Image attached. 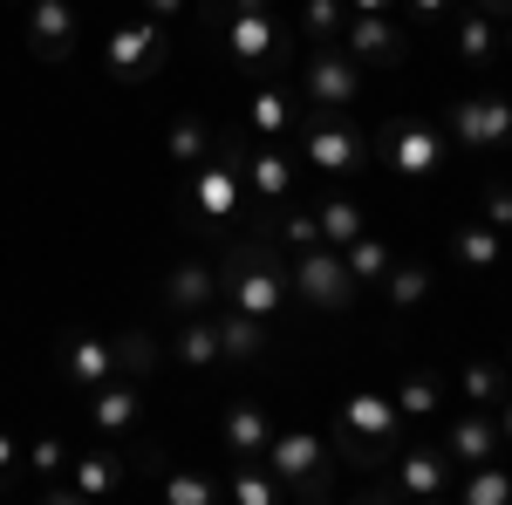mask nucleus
<instances>
[{
  "instance_id": "nucleus-1",
  "label": "nucleus",
  "mask_w": 512,
  "mask_h": 505,
  "mask_svg": "<svg viewBox=\"0 0 512 505\" xmlns=\"http://www.w3.org/2000/svg\"><path fill=\"white\" fill-rule=\"evenodd\" d=\"M205 21H212V41L226 55V69L239 76L274 82L287 76V28L274 21V0H205Z\"/></svg>"
},
{
  "instance_id": "nucleus-2",
  "label": "nucleus",
  "mask_w": 512,
  "mask_h": 505,
  "mask_svg": "<svg viewBox=\"0 0 512 505\" xmlns=\"http://www.w3.org/2000/svg\"><path fill=\"white\" fill-rule=\"evenodd\" d=\"M287 253H280V239L260 226V233H246L219 260V301L239 314H260V321H274L280 308H287Z\"/></svg>"
},
{
  "instance_id": "nucleus-3",
  "label": "nucleus",
  "mask_w": 512,
  "mask_h": 505,
  "mask_svg": "<svg viewBox=\"0 0 512 505\" xmlns=\"http://www.w3.org/2000/svg\"><path fill=\"white\" fill-rule=\"evenodd\" d=\"M328 444H335L349 465H362V471L390 465L396 451H403V410H396V396L355 389L349 403L335 410V430H328Z\"/></svg>"
},
{
  "instance_id": "nucleus-4",
  "label": "nucleus",
  "mask_w": 512,
  "mask_h": 505,
  "mask_svg": "<svg viewBox=\"0 0 512 505\" xmlns=\"http://www.w3.org/2000/svg\"><path fill=\"white\" fill-rule=\"evenodd\" d=\"M294 137H301V157L315 164L328 185H349V178H362L369 171V130L362 123H349V110H308V117L294 123Z\"/></svg>"
},
{
  "instance_id": "nucleus-5",
  "label": "nucleus",
  "mask_w": 512,
  "mask_h": 505,
  "mask_svg": "<svg viewBox=\"0 0 512 505\" xmlns=\"http://www.w3.org/2000/svg\"><path fill=\"white\" fill-rule=\"evenodd\" d=\"M267 471L280 478V492L287 499H328L335 492V465H328V437L321 430H308V424H287V430H274L267 437Z\"/></svg>"
},
{
  "instance_id": "nucleus-6",
  "label": "nucleus",
  "mask_w": 512,
  "mask_h": 505,
  "mask_svg": "<svg viewBox=\"0 0 512 505\" xmlns=\"http://www.w3.org/2000/svg\"><path fill=\"white\" fill-rule=\"evenodd\" d=\"M287 287L308 301L315 314H349L355 308V273L335 246H308V253H287Z\"/></svg>"
},
{
  "instance_id": "nucleus-7",
  "label": "nucleus",
  "mask_w": 512,
  "mask_h": 505,
  "mask_svg": "<svg viewBox=\"0 0 512 505\" xmlns=\"http://www.w3.org/2000/svg\"><path fill=\"white\" fill-rule=\"evenodd\" d=\"M239 151H246V137H219V151L205 157L198 171H185L192 185V212L205 219V226H233L239 212V192H246V171H239Z\"/></svg>"
},
{
  "instance_id": "nucleus-8",
  "label": "nucleus",
  "mask_w": 512,
  "mask_h": 505,
  "mask_svg": "<svg viewBox=\"0 0 512 505\" xmlns=\"http://www.w3.org/2000/svg\"><path fill=\"white\" fill-rule=\"evenodd\" d=\"M444 130L437 123H417V117H396L383 123V137L369 144V151L383 157V171L390 178H403V185H424V178H437V164H444Z\"/></svg>"
},
{
  "instance_id": "nucleus-9",
  "label": "nucleus",
  "mask_w": 512,
  "mask_h": 505,
  "mask_svg": "<svg viewBox=\"0 0 512 505\" xmlns=\"http://www.w3.org/2000/svg\"><path fill=\"white\" fill-rule=\"evenodd\" d=\"M444 137L465 144V151H499V144H512V96L506 89H472V96H458L451 117H444Z\"/></svg>"
},
{
  "instance_id": "nucleus-10",
  "label": "nucleus",
  "mask_w": 512,
  "mask_h": 505,
  "mask_svg": "<svg viewBox=\"0 0 512 505\" xmlns=\"http://www.w3.org/2000/svg\"><path fill=\"white\" fill-rule=\"evenodd\" d=\"M164 55H171V41H164V21H151V14L110 28V41H103V69L117 82H151L164 69Z\"/></svg>"
},
{
  "instance_id": "nucleus-11",
  "label": "nucleus",
  "mask_w": 512,
  "mask_h": 505,
  "mask_svg": "<svg viewBox=\"0 0 512 505\" xmlns=\"http://www.w3.org/2000/svg\"><path fill=\"white\" fill-rule=\"evenodd\" d=\"M301 96L315 110H355L362 103V62H355L349 48L321 41L315 55H308V69H301Z\"/></svg>"
},
{
  "instance_id": "nucleus-12",
  "label": "nucleus",
  "mask_w": 512,
  "mask_h": 505,
  "mask_svg": "<svg viewBox=\"0 0 512 505\" xmlns=\"http://www.w3.org/2000/svg\"><path fill=\"white\" fill-rule=\"evenodd\" d=\"M390 485H376L383 499H396V505H417V499H444L451 492V458H444V444H403L390 458Z\"/></svg>"
},
{
  "instance_id": "nucleus-13",
  "label": "nucleus",
  "mask_w": 512,
  "mask_h": 505,
  "mask_svg": "<svg viewBox=\"0 0 512 505\" xmlns=\"http://www.w3.org/2000/svg\"><path fill=\"white\" fill-rule=\"evenodd\" d=\"M21 35H28V55H35V62H69V55H76V35H82L76 0H28Z\"/></svg>"
},
{
  "instance_id": "nucleus-14",
  "label": "nucleus",
  "mask_w": 512,
  "mask_h": 505,
  "mask_svg": "<svg viewBox=\"0 0 512 505\" xmlns=\"http://www.w3.org/2000/svg\"><path fill=\"white\" fill-rule=\"evenodd\" d=\"M117 376V342H103V335H62L55 342V383L89 396V389H103Z\"/></svg>"
},
{
  "instance_id": "nucleus-15",
  "label": "nucleus",
  "mask_w": 512,
  "mask_h": 505,
  "mask_svg": "<svg viewBox=\"0 0 512 505\" xmlns=\"http://www.w3.org/2000/svg\"><path fill=\"white\" fill-rule=\"evenodd\" d=\"M499 451H506V444H499V417H492V410H472V403H465V410L444 424V458H451L458 471L492 465Z\"/></svg>"
},
{
  "instance_id": "nucleus-16",
  "label": "nucleus",
  "mask_w": 512,
  "mask_h": 505,
  "mask_svg": "<svg viewBox=\"0 0 512 505\" xmlns=\"http://www.w3.org/2000/svg\"><path fill=\"white\" fill-rule=\"evenodd\" d=\"M342 41H349V55L362 69H396L410 55V41H403V28H396L390 14H349L342 21Z\"/></svg>"
},
{
  "instance_id": "nucleus-17",
  "label": "nucleus",
  "mask_w": 512,
  "mask_h": 505,
  "mask_svg": "<svg viewBox=\"0 0 512 505\" xmlns=\"http://www.w3.org/2000/svg\"><path fill=\"white\" fill-rule=\"evenodd\" d=\"M82 403H89V424L103 430L110 444H117V437H130V430L144 424V396H137V383H117V376H110L103 389H89Z\"/></svg>"
},
{
  "instance_id": "nucleus-18",
  "label": "nucleus",
  "mask_w": 512,
  "mask_h": 505,
  "mask_svg": "<svg viewBox=\"0 0 512 505\" xmlns=\"http://www.w3.org/2000/svg\"><path fill=\"white\" fill-rule=\"evenodd\" d=\"M164 308L171 314H212L219 308V267H205V260L171 267L164 273Z\"/></svg>"
},
{
  "instance_id": "nucleus-19",
  "label": "nucleus",
  "mask_w": 512,
  "mask_h": 505,
  "mask_svg": "<svg viewBox=\"0 0 512 505\" xmlns=\"http://www.w3.org/2000/svg\"><path fill=\"white\" fill-rule=\"evenodd\" d=\"M267 437H274V424H267V410H260L253 396L226 403V417H219V451H226V458H260Z\"/></svg>"
},
{
  "instance_id": "nucleus-20",
  "label": "nucleus",
  "mask_w": 512,
  "mask_h": 505,
  "mask_svg": "<svg viewBox=\"0 0 512 505\" xmlns=\"http://www.w3.org/2000/svg\"><path fill=\"white\" fill-rule=\"evenodd\" d=\"M239 171H246V192H260L267 205H280V198L294 192V164H287L280 144H246L239 151Z\"/></svg>"
},
{
  "instance_id": "nucleus-21",
  "label": "nucleus",
  "mask_w": 512,
  "mask_h": 505,
  "mask_svg": "<svg viewBox=\"0 0 512 505\" xmlns=\"http://www.w3.org/2000/svg\"><path fill=\"white\" fill-rule=\"evenodd\" d=\"M123 471H130V465H123V451L103 437L96 451H76V458H69V485H76V499H103V492H117V485H123Z\"/></svg>"
},
{
  "instance_id": "nucleus-22",
  "label": "nucleus",
  "mask_w": 512,
  "mask_h": 505,
  "mask_svg": "<svg viewBox=\"0 0 512 505\" xmlns=\"http://www.w3.org/2000/svg\"><path fill=\"white\" fill-rule=\"evenodd\" d=\"M451 48H458L465 69H492V62H499V21L478 14V7H458V14H451Z\"/></svg>"
},
{
  "instance_id": "nucleus-23",
  "label": "nucleus",
  "mask_w": 512,
  "mask_h": 505,
  "mask_svg": "<svg viewBox=\"0 0 512 505\" xmlns=\"http://www.w3.org/2000/svg\"><path fill=\"white\" fill-rule=\"evenodd\" d=\"M212 328H219V355L226 362H260L267 355V321L260 314H239V308H212Z\"/></svg>"
},
{
  "instance_id": "nucleus-24",
  "label": "nucleus",
  "mask_w": 512,
  "mask_h": 505,
  "mask_svg": "<svg viewBox=\"0 0 512 505\" xmlns=\"http://www.w3.org/2000/svg\"><path fill=\"white\" fill-rule=\"evenodd\" d=\"M294 123H301L294 96H287L280 82H260L253 103H246V130H253V137H294Z\"/></svg>"
},
{
  "instance_id": "nucleus-25",
  "label": "nucleus",
  "mask_w": 512,
  "mask_h": 505,
  "mask_svg": "<svg viewBox=\"0 0 512 505\" xmlns=\"http://www.w3.org/2000/svg\"><path fill=\"white\" fill-rule=\"evenodd\" d=\"M219 499H233V505H274L280 499V478L267 471V458H233V471L219 478Z\"/></svg>"
},
{
  "instance_id": "nucleus-26",
  "label": "nucleus",
  "mask_w": 512,
  "mask_h": 505,
  "mask_svg": "<svg viewBox=\"0 0 512 505\" xmlns=\"http://www.w3.org/2000/svg\"><path fill=\"white\" fill-rule=\"evenodd\" d=\"M212 151H219V130H212L205 117H178L171 130H164V157H171L178 171H198Z\"/></svg>"
},
{
  "instance_id": "nucleus-27",
  "label": "nucleus",
  "mask_w": 512,
  "mask_h": 505,
  "mask_svg": "<svg viewBox=\"0 0 512 505\" xmlns=\"http://www.w3.org/2000/svg\"><path fill=\"white\" fill-rule=\"evenodd\" d=\"M451 260H458L465 273H492L499 260H506V233L485 226V219H478V226H458V233H451Z\"/></svg>"
},
{
  "instance_id": "nucleus-28",
  "label": "nucleus",
  "mask_w": 512,
  "mask_h": 505,
  "mask_svg": "<svg viewBox=\"0 0 512 505\" xmlns=\"http://www.w3.org/2000/svg\"><path fill=\"white\" fill-rule=\"evenodd\" d=\"M171 355H178V369H219L226 355H219V328H212V314H185V328L171 335Z\"/></svg>"
},
{
  "instance_id": "nucleus-29",
  "label": "nucleus",
  "mask_w": 512,
  "mask_h": 505,
  "mask_svg": "<svg viewBox=\"0 0 512 505\" xmlns=\"http://www.w3.org/2000/svg\"><path fill=\"white\" fill-rule=\"evenodd\" d=\"M315 226H321V246H335V253H342L355 233H369V219H362V205H355L349 192H328V198H321V205H315Z\"/></svg>"
},
{
  "instance_id": "nucleus-30",
  "label": "nucleus",
  "mask_w": 512,
  "mask_h": 505,
  "mask_svg": "<svg viewBox=\"0 0 512 505\" xmlns=\"http://www.w3.org/2000/svg\"><path fill=\"white\" fill-rule=\"evenodd\" d=\"M506 383H512V369H506V362H492V355H472L465 376H458V389H465L472 410H499V403H506Z\"/></svg>"
},
{
  "instance_id": "nucleus-31",
  "label": "nucleus",
  "mask_w": 512,
  "mask_h": 505,
  "mask_svg": "<svg viewBox=\"0 0 512 505\" xmlns=\"http://www.w3.org/2000/svg\"><path fill=\"white\" fill-rule=\"evenodd\" d=\"M158 499L164 505H219V478H212V471H192V465H164Z\"/></svg>"
},
{
  "instance_id": "nucleus-32",
  "label": "nucleus",
  "mask_w": 512,
  "mask_h": 505,
  "mask_svg": "<svg viewBox=\"0 0 512 505\" xmlns=\"http://www.w3.org/2000/svg\"><path fill=\"white\" fill-rule=\"evenodd\" d=\"M342 260H349V273H355V287H383V273H390V239L383 233H355L349 246H342Z\"/></svg>"
},
{
  "instance_id": "nucleus-33",
  "label": "nucleus",
  "mask_w": 512,
  "mask_h": 505,
  "mask_svg": "<svg viewBox=\"0 0 512 505\" xmlns=\"http://www.w3.org/2000/svg\"><path fill=\"white\" fill-rule=\"evenodd\" d=\"M383 294H390V308H424V294H431V267L424 260H390V273H383Z\"/></svg>"
},
{
  "instance_id": "nucleus-34",
  "label": "nucleus",
  "mask_w": 512,
  "mask_h": 505,
  "mask_svg": "<svg viewBox=\"0 0 512 505\" xmlns=\"http://www.w3.org/2000/svg\"><path fill=\"white\" fill-rule=\"evenodd\" d=\"M437 403H444V383H437L431 369H410V376L396 383V410H403L410 424H424V417H437Z\"/></svg>"
},
{
  "instance_id": "nucleus-35",
  "label": "nucleus",
  "mask_w": 512,
  "mask_h": 505,
  "mask_svg": "<svg viewBox=\"0 0 512 505\" xmlns=\"http://www.w3.org/2000/svg\"><path fill=\"white\" fill-rule=\"evenodd\" d=\"M267 233L280 239V253H308V246H321V226H315V205H287Z\"/></svg>"
},
{
  "instance_id": "nucleus-36",
  "label": "nucleus",
  "mask_w": 512,
  "mask_h": 505,
  "mask_svg": "<svg viewBox=\"0 0 512 505\" xmlns=\"http://www.w3.org/2000/svg\"><path fill=\"white\" fill-rule=\"evenodd\" d=\"M342 21H349V0H301V35L315 41H342Z\"/></svg>"
},
{
  "instance_id": "nucleus-37",
  "label": "nucleus",
  "mask_w": 512,
  "mask_h": 505,
  "mask_svg": "<svg viewBox=\"0 0 512 505\" xmlns=\"http://www.w3.org/2000/svg\"><path fill=\"white\" fill-rule=\"evenodd\" d=\"M458 499L465 505H512V478L499 471V458L492 465H472V478L458 485Z\"/></svg>"
},
{
  "instance_id": "nucleus-38",
  "label": "nucleus",
  "mask_w": 512,
  "mask_h": 505,
  "mask_svg": "<svg viewBox=\"0 0 512 505\" xmlns=\"http://www.w3.org/2000/svg\"><path fill=\"white\" fill-rule=\"evenodd\" d=\"M69 458H76V451H69L62 437H35V444H28V465H35L41 478H55V471H69Z\"/></svg>"
},
{
  "instance_id": "nucleus-39",
  "label": "nucleus",
  "mask_w": 512,
  "mask_h": 505,
  "mask_svg": "<svg viewBox=\"0 0 512 505\" xmlns=\"http://www.w3.org/2000/svg\"><path fill=\"white\" fill-rule=\"evenodd\" d=\"M485 226L512 233V185H485Z\"/></svg>"
},
{
  "instance_id": "nucleus-40",
  "label": "nucleus",
  "mask_w": 512,
  "mask_h": 505,
  "mask_svg": "<svg viewBox=\"0 0 512 505\" xmlns=\"http://www.w3.org/2000/svg\"><path fill=\"white\" fill-rule=\"evenodd\" d=\"M117 369H151V342H144V335H123L117 342Z\"/></svg>"
},
{
  "instance_id": "nucleus-41",
  "label": "nucleus",
  "mask_w": 512,
  "mask_h": 505,
  "mask_svg": "<svg viewBox=\"0 0 512 505\" xmlns=\"http://www.w3.org/2000/svg\"><path fill=\"white\" fill-rule=\"evenodd\" d=\"M410 7V21H444V14H458V0H403Z\"/></svg>"
},
{
  "instance_id": "nucleus-42",
  "label": "nucleus",
  "mask_w": 512,
  "mask_h": 505,
  "mask_svg": "<svg viewBox=\"0 0 512 505\" xmlns=\"http://www.w3.org/2000/svg\"><path fill=\"white\" fill-rule=\"evenodd\" d=\"M144 14H151V21H185L192 0H144Z\"/></svg>"
},
{
  "instance_id": "nucleus-43",
  "label": "nucleus",
  "mask_w": 512,
  "mask_h": 505,
  "mask_svg": "<svg viewBox=\"0 0 512 505\" xmlns=\"http://www.w3.org/2000/svg\"><path fill=\"white\" fill-rule=\"evenodd\" d=\"M21 465V444H14V437H7V430H0V478H7V471Z\"/></svg>"
},
{
  "instance_id": "nucleus-44",
  "label": "nucleus",
  "mask_w": 512,
  "mask_h": 505,
  "mask_svg": "<svg viewBox=\"0 0 512 505\" xmlns=\"http://www.w3.org/2000/svg\"><path fill=\"white\" fill-rule=\"evenodd\" d=\"M492 417H499V444H506V451H512V389H506V403H499Z\"/></svg>"
},
{
  "instance_id": "nucleus-45",
  "label": "nucleus",
  "mask_w": 512,
  "mask_h": 505,
  "mask_svg": "<svg viewBox=\"0 0 512 505\" xmlns=\"http://www.w3.org/2000/svg\"><path fill=\"white\" fill-rule=\"evenodd\" d=\"M478 14H492V21H512V0H472Z\"/></svg>"
},
{
  "instance_id": "nucleus-46",
  "label": "nucleus",
  "mask_w": 512,
  "mask_h": 505,
  "mask_svg": "<svg viewBox=\"0 0 512 505\" xmlns=\"http://www.w3.org/2000/svg\"><path fill=\"white\" fill-rule=\"evenodd\" d=\"M396 0H349V14H390Z\"/></svg>"
},
{
  "instance_id": "nucleus-47",
  "label": "nucleus",
  "mask_w": 512,
  "mask_h": 505,
  "mask_svg": "<svg viewBox=\"0 0 512 505\" xmlns=\"http://www.w3.org/2000/svg\"><path fill=\"white\" fill-rule=\"evenodd\" d=\"M506 253H512V233H506Z\"/></svg>"
},
{
  "instance_id": "nucleus-48",
  "label": "nucleus",
  "mask_w": 512,
  "mask_h": 505,
  "mask_svg": "<svg viewBox=\"0 0 512 505\" xmlns=\"http://www.w3.org/2000/svg\"><path fill=\"white\" fill-rule=\"evenodd\" d=\"M506 369H512V355H506Z\"/></svg>"
}]
</instances>
